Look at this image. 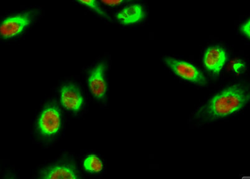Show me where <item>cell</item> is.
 Wrapping results in <instances>:
<instances>
[{
  "label": "cell",
  "instance_id": "obj_12",
  "mask_svg": "<svg viewBox=\"0 0 250 179\" xmlns=\"http://www.w3.org/2000/svg\"><path fill=\"white\" fill-rule=\"evenodd\" d=\"M240 31L243 35L246 36L247 38L250 37V20H248L246 22L242 24L241 26Z\"/></svg>",
  "mask_w": 250,
  "mask_h": 179
},
{
  "label": "cell",
  "instance_id": "obj_6",
  "mask_svg": "<svg viewBox=\"0 0 250 179\" xmlns=\"http://www.w3.org/2000/svg\"><path fill=\"white\" fill-rule=\"evenodd\" d=\"M38 177L43 179H80L82 173L74 156L65 154L54 161L45 164L38 172Z\"/></svg>",
  "mask_w": 250,
  "mask_h": 179
},
{
  "label": "cell",
  "instance_id": "obj_11",
  "mask_svg": "<svg viewBox=\"0 0 250 179\" xmlns=\"http://www.w3.org/2000/svg\"><path fill=\"white\" fill-rule=\"evenodd\" d=\"M77 2L101 18H104L105 20H110V17L105 11H104V9L102 8L99 1H95V0H88V1H78Z\"/></svg>",
  "mask_w": 250,
  "mask_h": 179
},
{
  "label": "cell",
  "instance_id": "obj_3",
  "mask_svg": "<svg viewBox=\"0 0 250 179\" xmlns=\"http://www.w3.org/2000/svg\"><path fill=\"white\" fill-rule=\"evenodd\" d=\"M44 11L38 6H23L1 17L0 37L5 42L19 40L40 21Z\"/></svg>",
  "mask_w": 250,
  "mask_h": 179
},
{
  "label": "cell",
  "instance_id": "obj_10",
  "mask_svg": "<svg viewBox=\"0 0 250 179\" xmlns=\"http://www.w3.org/2000/svg\"><path fill=\"white\" fill-rule=\"evenodd\" d=\"M82 169L86 174L92 176H101L104 171V163L101 156L95 153L83 155L81 159Z\"/></svg>",
  "mask_w": 250,
  "mask_h": 179
},
{
  "label": "cell",
  "instance_id": "obj_1",
  "mask_svg": "<svg viewBox=\"0 0 250 179\" xmlns=\"http://www.w3.org/2000/svg\"><path fill=\"white\" fill-rule=\"evenodd\" d=\"M65 118L59 101L52 99H45L36 115L33 134L38 144L51 146L63 135Z\"/></svg>",
  "mask_w": 250,
  "mask_h": 179
},
{
  "label": "cell",
  "instance_id": "obj_5",
  "mask_svg": "<svg viewBox=\"0 0 250 179\" xmlns=\"http://www.w3.org/2000/svg\"><path fill=\"white\" fill-rule=\"evenodd\" d=\"M57 94L59 103L63 110L76 117H80L85 112L87 106L85 92L77 80H63L59 85Z\"/></svg>",
  "mask_w": 250,
  "mask_h": 179
},
{
  "label": "cell",
  "instance_id": "obj_4",
  "mask_svg": "<svg viewBox=\"0 0 250 179\" xmlns=\"http://www.w3.org/2000/svg\"><path fill=\"white\" fill-rule=\"evenodd\" d=\"M110 65L106 57H101L88 66L84 74L88 94L101 105H106L108 99Z\"/></svg>",
  "mask_w": 250,
  "mask_h": 179
},
{
  "label": "cell",
  "instance_id": "obj_8",
  "mask_svg": "<svg viewBox=\"0 0 250 179\" xmlns=\"http://www.w3.org/2000/svg\"><path fill=\"white\" fill-rule=\"evenodd\" d=\"M226 51L222 47L212 46L206 50L203 57V63L207 69L213 74L221 71L227 62Z\"/></svg>",
  "mask_w": 250,
  "mask_h": 179
},
{
  "label": "cell",
  "instance_id": "obj_7",
  "mask_svg": "<svg viewBox=\"0 0 250 179\" xmlns=\"http://www.w3.org/2000/svg\"><path fill=\"white\" fill-rule=\"evenodd\" d=\"M164 62L176 76L183 80L197 85L206 84V79L204 74L192 63L171 57H166Z\"/></svg>",
  "mask_w": 250,
  "mask_h": 179
},
{
  "label": "cell",
  "instance_id": "obj_2",
  "mask_svg": "<svg viewBox=\"0 0 250 179\" xmlns=\"http://www.w3.org/2000/svg\"><path fill=\"white\" fill-rule=\"evenodd\" d=\"M249 99V90L246 86L231 85L213 97L201 110V115L209 119H222L242 110Z\"/></svg>",
  "mask_w": 250,
  "mask_h": 179
},
{
  "label": "cell",
  "instance_id": "obj_9",
  "mask_svg": "<svg viewBox=\"0 0 250 179\" xmlns=\"http://www.w3.org/2000/svg\"><path fill=\"white\" fill-rule=\"evenodd\" d=\"M145 17V8L140 3H133L125 6L116 14L118 21L125 26L139 23L144 20Z\"/></svg>",
  "mask_w": 250,
  "mask_h": 179
},
{
  "label": "cell",
  "instance_id": "obj_13",
  "mask_svg": "<svg viewBox=\"0 0 250 179\" xmlns=\"http://www.w3.org/2000/svg\"><path fill=\"white\" fill-rule=\"evenodd\" d=\"M102 3L104 4V5L110 6V7H116V6H118L120 5H122L123 3H125V1H117V0H114V1H101Z\"/></svg>",
  "mask_w": 250,
  "mask_h": 179
}]
</instances>
